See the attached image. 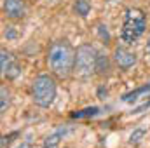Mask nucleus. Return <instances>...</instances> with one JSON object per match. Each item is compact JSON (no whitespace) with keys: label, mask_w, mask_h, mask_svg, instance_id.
<instances>
[{"label":"nucleus","mask_w":150,"mask_h":148,"mask_svg":"<svg viewBox=\"0 0 150 148\" xmlns=\"http://www.w3.org/2000/svg\"><path fill=\"white\" fill-rule=\"evenodd\" d=\"M147 96H150V84L140 87V89H136V91H131V92L124 94V96H122V101H124V103H134V101H138L140 98H147Z\"/></svg>","instance_id":"0eeeda50"},{"label":"nucleus","mask_w":150,"mask_h":148,"mask_svg":"<svg viewBox=\"0 0 150 148\" xmlns=\"http://www.w3.org/2000/svg\"><path fill=\"white\" fill-rule=\"evenodd\" d=\"M4 11L7 18L11 19H21L26 14V5L23 0H5L4 2Z\"/></svg>","instance_id":"423d86ee"},{"label":"nucleus","mask_w":150,"mask_h":148,"mask_svg":"<svg viewBox=\"0 0 150 148\" xmlns=\"http://www.w3.org/2000/svg\"><path fill=\"white\" fill-rule=\"evenodd\" d=\"M96 58L98 51L91 44H82L75 51V73L80 78H89L96 73Z\"/></svg>","instance_id":"20e7f679"},{"label":"nucleus","mask_w":150,"mask_h":148,"mask_svg":"<svg viewBox=\"0 0 150 148\" xmlns=\"http://www.w3.org/2000/svg\"><path fill=\"white\" fill-rule=\"evenodd\" d=\"M147 28V19L142 9H127L124 14V23H122V30H120V38L126 44H133L143 35Z\"/></svg>","instance_id":"f03ea898"},{"label":"nucleus","mask_w":150,"mask_h":148,"mask_svg":"<svg viewBox=\"0 0 150 148\" xmlns=\"http://www.w3.org/2000/svg\"><path fill=\"white\" fill-rule=\"evenodd\" d=\"M143 134H145V129L143 127H140V129H136L131 136H129V143H138L142 138H143Z\"/></svg>","instance_id":"2eb2a0df"},{"label":"nucleus","mask_w":150,"mask_h":148,"mask_svg":"<svg viewBox=\"0 0 150 148\" xmlns=\"http://www.w3.org/2000/svg\"><path fill=\"white\" fill-rule=\"evenodd\" d=\"M14 63H16V61H14V58H12L11 52H7V51H2V52H0V73H2V77L7 75V72L11 70V66H12Z\"/></svg>","instance_id":"1a4fd4ad"},{"label":"nucleus","mask_w":150,"mask_h":148,"mask_svg":"<svg viewBox=\"0 0 150 148\" xmlns=\"http://www.w3.org/2000/svg\"><path fill=\"white\" fill-rule=\"evenodd\" d=\"M47 66L59 78H67L75 70V51L67 40H56L47 51Z\"/></svg>","instance_id":"f257e3e1"},{"label":"nucleus","mask_w":150,"mask_h":148,"mask_svg":"<svg viewBox=\"0 0 150 148\" xmlns=\"http://www.w3.org/2000/svg\"><path fill=\"white\" fill-rule=\"evenodd\" d=\"M14 138H18V132H11V134H7V136H2V148H5L7 145H11Z\"/></svg>","instance_id":"dca6fc26"},{"label":"nucleus","mask_w":150,"mask_h":148,"mask_svg":"<svg viewBox=\"0 0 150 148\" xmlns=\"http://www.w3.org/2000/svg\"><path fill=\"white\" fill-rule=\"evenodd\" d=\"M108 2H113V0H108Z\"/></svg>","instance_id":"412c9836"},{"label":"nucleus","mask_w":150,"mask_h":148,"mask_svg":"<svg viewBox=\"0 0 150 148\" xmlns=\"http://www.w3.org/2000/svg\"><path fill=\"white\" fill-rule=\"evenodd\" d=\"M18 148H30V143L26 141V143H23V145H19V147H18Z\"/></svg>","instance_id":"6ab92c4d"},{"label":"nucleus","mask_w":150,"mask_h":148,"mask_svg":"<svg viewBox=\"0 0 150 148\" xmlns=\"http://www.w3.org/2000/svg\"><path fill=\"white\" fill-rule=\"evenodd\" d=\"M145 58L150 59V37H149V40H147V44H145Z\"/></svg>","instance_id":"a211bd4d"},{"label":"nucleus","mask_w":150,"mask_h":148,"mask_svg":"<svg viewBox=\"0 0 150 148\" xmlns=\"http://www.w3.org/2000/svg\"><path fill=\"white\" fill-rule=\"evenodd\" d=\"M98 33H100V37H101V40H103L105 44L110 42V33H108V30H107L105 25H98Z\"/></svg>","instance_id":"4468645a"},{"label":"nucleus","mask_w":150,"mask_h":148,"mask_svg":"<svg viewBox=\"0 0 150 148\" xmlns=\"http://www.w3.org/2000/svg\"><path fill=\"white\" fill-rule=\"evenodd\" d=\"M67 132H68V129H67V127H59L54 134L47 136V140L44 141V147H56V145H58V141H59Z\"/></svg>","instance_id":"9d476101"},{"label":"nucleus","mask_w":150,"mask_h":148,"mask_svg":"<svg viewBox=\"0 0 150 148\" xmlns=\"http://www.w3.org/2000/svg\"><path fill=\"white\" fill-rule=\"evenodd\" d=\"M51 2H59V0H51Z\"/></svg>","instance_id":"aec40b11"},{"label":"nucleus","mask_w":150,"mask_h":148,"mask_svg":"<svg viewBox=\"0 0 150 148\" xmlns=\"http://www.w3.org/2000/svg\"><path fill=\"white\" fill-rule=\"evenodd\" d=\"M32 98L40 108H49L56 99V80L51 75H38L32 85Z\"/></svg>","instance_id":"7ed1b4c3"},{"label":"nucleus","mask_w":150,"mask_h":148,"mask_svg":"<svg viewBox=\"0 0 150 148\" xmlns=\"http://www.w3.org/2000/svg\"><path fill=\"white\" fill-rule=\"evenodd\" d=\"M74 11L80 16V18H86V16L89 14V11H91V4H89V0H75Z\"/></svg>","instance_id":"9b49d317"},{"label":"nucleus","mask_w":150,"mask_h":148,"mask_svg":"<svg viewBox=\"0 0 150 148\" xmlns=\"http://www.w3.org/2000/svg\"><path fill=\"white\" fill-rule=\"evenodd\" d=\"M100 113V108L98 106H91V108H84L80 111H75L72 113V118H86V117H94Z\"/></svg>","instance_id":"f8f14e48"},{"label":"nucleus","mask_w":150,"mask_h":148,"mask_svg":"<svg viewBox=\"0 0 150 148\" xmlns=\"http://www.w3.org/2000/svg\"><path fill=\"white\" fill-rule=\"evenodd\" d=\"M5 37L7 38H14L16 37V32H14V26H5Z\"/></svg>","instance_id":"f3484780"},{"label":"nucleus","mask_w":150,"mask_h":148,"mask_svg":"<svg viewBox=\"0 0 150 148\" xmlns=\"http://www.w3.org/2000/svg\"><path fill=\"white\" fill-rule=\"evenodd\" d=\"M113 61L117 63L119 68L129 70V68H133V66L136 65V54L131 52V51L126 49V47H117V49L113 51Z\"/></svg>","instance_id":"39448f33"},{"label":"nucleus","mask_w":150,"mask_h":148,"mask_svg":"<svg viewBox=\"0 0 150 148\" xmlns=\"http://www.w3.org/2000/svg\"><path fill=\"white\" fill-rule=\"evenodd\" d=\"M9 96H11V94H9V91H7V87L2 85V87H0V111H2V113H5L7 108H9V101H11Z\"/></svg>","instance_id":"ddd939ff"},{"label":"nucleus","mask_w":150,"mask_h":148,"mask_svg":"<svg viewBox=\"0 0 150 148\" xmlns=\"http://www.w3.org/2000/svg\"><path fill=\"white\" fill-rule=\"evenodd\" d=\"M96 73L101 75V77L110 73V59L103 52H98V58H96Z\"/></svg>","instance_id":"6e6552de"}]
</instances>
